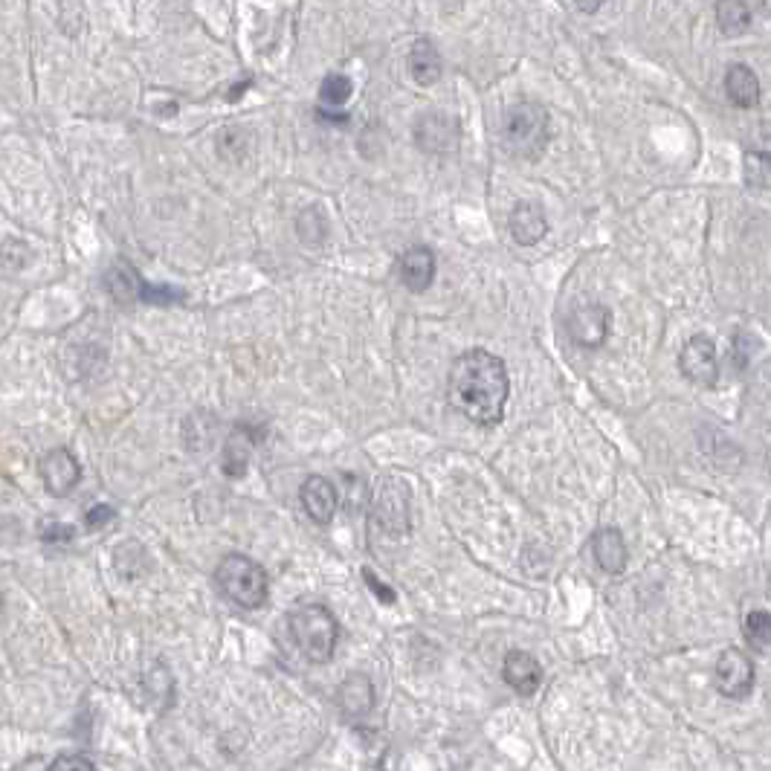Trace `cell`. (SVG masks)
I'll use <instances>...</instances> for the list:
<instances>
[{
    "label": "cell",
    "instance_id": "8fae6325",
    "mask_svg": "<svg viewBox=\"0 0 771 771\" xmlns=\"http://www.w3.org/2000/svg\"><path fill=\"white\" fill-rule=\"evenodd\" d=\"M502 676L519 696H531L543 682V667L534 656L514 650V653H508L505 664H502Z\"/></svg>",
    "mask_w": 771,
    "mask_h": 771
},
{
    "label": "cell",
    "instance_id": "603a6c76",
    "mask_svg": "<svg viewBox=\"0 0 771 771\" xmlns=\"http://www.w3.org/2000/svg\"><path fill=\"white\" fill-rule=\"evenodd\" d=\"M47 771H96V766H93L87 757L73 754V757H58L56 763H53Z\"/></svg>",
    "mask_w": 771,
    "mask_h": 771
},
{
    "label": "cell",
    "instance_id": "5bb4252c",
    "mask_svg": "<svg viewBox=\"0 0 771 771\" xmlns=\"http://www.w3.org/2000/svg\"><path fill=\"white\" fill-rule=\"evenodd\" d=\"M392 482L386 479L383 482V490H380V499H377V522L386 528V531H409V499H406V487L400 493H392L389 490Z\"/></svg>",
    "mask_w": 771,
    "mask_h": 771
},
{
    "label": "cell",
    "instance_id": "e0dca14e",
    "mask_svg": "<svg viewBox=\"0 0 771 771\" xmlns=\"http://www.w3.org/2000/svg\"><path fill=\"white\" fill-rule=\"evenodd\" d=\"M429 137L435 140V143H432V154H435V151H450V148L458 143V125L450 116H424V119L418 122V128H415V140H418V145H424Z\"/></svg>",
    "mask_w": 771,
    "mask_h": 771
},
{
    "label": "cell",
    "instance_id": "277c9868",
    "mask_svg": "<svg viewBox=\"0 0 771 771\" xmlns=\"http://www.w3.org/2000/svg\"><path fill=\"white\" fill-rule=\"evenodd\" d=\"M215 583L232 603L244 609H258L267 600V574L256 560L244 554H229L215 569Z\"/></svg>",
    "mask_w": 771,
    "mask_h": 771
},
{
    "label": "cell",
    "instance_id": "7402d4cb",
    "mask_svg": "<svg viewBox=\"0 0 771 771\" xmlns=\"http://www.w3.org/2000/svg\"><path fill=\"white\" fill-rule=\"evenodd\" d=\"M348 96H351V79L343 76V73H331V76H325V82L319 87V99L325 102V105H331V108H337V105H345L348 102Z\"/></svg>",
    "mask_w": 771,
    "mask_h": 771
},
{
    "label": "cell",
    "instance_id": "ac0fdd59",
    "mask_svg": "<svg viewBox=\"0 0 771 771\" xmlns=\"http://www.w3.org/2000/svg\"><path fill=\"white\" fill-rule=\"evenodd\" d=\"M409 73L418 85H435L441 79V56L435 50V44L421 38L415 41V47L409 50Z\"/></svg>",
    "mask_w": 771,
    "mask_h": 771
},
{
    "label": "cell",
    "instance_id": "44dd1931",
    "mask_svg": "<svg viewBox=\"0 0 771 771\" xmlns=\"http://www.w3.org/2000/svg\"><path fill=\"white\" fill-rule=\"evenodd\" d=\"M745 641L754 647V650H766L771 644V615L766 609H751L745 615Z\"/></svg>",
    "mask_w": 771,
    "mask_h": 771
},
{
    "label": "cell",
    "instance_id": "52a82bcc",
    "mask_svg": "<svg viewBox=\"0 0 771 771\" xmlns=\"http://www.w3.org/2000/svg\"><path fill=\"white\" fill-rule=\"evenodd\" d=\"M609 322H612L609 308H603V305H583V308H577L569 316L566 328H569V337L577 345L600 348V345L606 343V337H609Z\"/></svg>",
    "mask_w": 771,
    "mask_h": 771
},
{
    "label": "cell",
    "instance_id": "d6986e66",
    "mask_svg": "<svg viewBox=\"0 0 771 771\" xmlns=\"http://www.w3.org/2000/svg\"><path fill=\"white\" fill-rule=\"evenodd\" d=\"M716 24L725 35H743L751 24V12L745 6V0H719L716 3Z\"/></svg>",
    "mask_w": 771,
    "mask_h": 771
},
{
    "label": "cell",
    "instance_id": "83f0119b",
    "mask_svg": "<svg viewBox=\"0 0 771 771\" xmlns=\"http://www.w3.org/2000/svg\"><path fill=\"white\" fill-rule=\"evenodd\" d=\"M754 160H757V166H760L763 172L771 174V154H754Z\"/></svg>",
    "mask_w": 771,
    "mask_h": 771
},
{
    "label": "cell",
    "instance_id": "6da1fadb",
    "mask_svg": "<svg viewBox=\"0 0 771 771\" xmlns=\"http://www.w3.org/2000/svg\"><path fill=\"white\" fill-rule=\"evenodd\" d=\"M511 380L505 363L485 348L461 354L447 380V395L453 409L479 427H493L505 415Z\"/></svg>",
    "mask_w": 771,
    "mask_h": 771
},
{
    "label": "cell",
    "instance_id": "484cf974",
    "mask_svg": "<svg viewBox=\"0 0 771 771\" xmlns=\"http://www.w3.org/2000/svg\"><path fill=\"white\" fill-rule=\"evenodd\" d=\"M366 580H369V586H372L374 595H380V600H386V603H392V600H395V592L383 589V583H380V580H377L372 572H366Z\"/></svg>",
    "mask_w": 771,
    "mask_h": 771
},
{
    "label": "cell",
    "instance_id": "9c48e42d",
    "mask_svg": "<svg viewBox=\"0 0 771 771\" xmlns=\"http://www.w3.org/2000/svg\"><path fill=\"white\" fill-rule=\"evenodd\" d=\"M41 479H44V485H47V490L53 496H67L73 487L79 485L82 467H79V461H76L73 453L53 450V453H47V456L41 458Z\"/></svg>",
    "mask_w": 771,
    "mask_h": 771
},
{
    "label": "cell",
    "instance_id": "ba28073f",
    "mask_svg": "<svg viewBox=\"0 0 771 771\" xmlns=\"http://www.w3.org/2000/svg\"><path fill=\"white\" fill-rule=\"evenodd\" d=\"M398 279L412 293H427L435 282V253L418 244L398 258Z\"/></svg>",
    "mask_w": 771,
    "mask_h": 771
},
{
    "label": "cell",
    "instance_id": "3957f363",
    "mask_svg": "<svg viewBox=\"0 0 771 771\" xmlns=\"http://www.w3.org/2000/svg\"><path fill=\"white\" fill-rule=\"evenodd\" d=\"M499 143L519 160H537L548 145V114L543 105L537 102L511 105L499 125Z\"/></svg>",
    "mask_w": 771,
    "mask_h": 771
},
{
    "label": "cell",
    "instance_id": "2e32d148",
    "mask_svg": "<svg viewBox=\"0 0 771 771\" xmlns=\"http://www.w3.org/2000/svg\"><path fill=\"white\" fill-rule=\"evenodd\" d=\"M148 282L128 264V261H116L114 267L105 273V287L108 293H114L122 302H143V290Z\"/></svg>",
    "mask_w": 771,
    "mask_h": 771
},
{
    "label": "cell",
    "instance_id": "4316f807",
    "mask_svg": "<svg viewBox=\"0 0 771 771\" xmlns=\"http://www.w3.org/2000/svg\"><path fill=\"white\" fill-rule=\"evenodd\" d=\"M577 3V9L580 12H586V15H592V12H598L600 6L606 3V0H574Z\"/></svg>",
    "mask_w": 771,
    "mask_h": 771
},
{
    "label": "cell",
    "instance_id": "ffe728a7",
    "mask_svg": "<svg viewBox=\"0 0 771 771\" xmlns=\"http://www.w3.org/2000/svg\"><path fill=\"white\" fill-rule=\"evenodd\" d=\"M372 685L363 676H351L343 687H340V705L345 708V714H366L372 708Z\"/></svg>",
    "mask_w": 771,
    "mask_h": 771
},
{
    "label": "cell",
    "instance_id": "9a60e30c",
    "mask_svg": "<svg viewBox=\"0 0 771 771\" xmlns=\"http://www.w3.org/2000/svg\"><path fill=\"white\" fill-rule=\"evenodd\" d=\"M725 93L737 108H754L760 102V79L751 67L745 64H731L725 76Z\"/></svg>",
    "mask_w": 771,
    "mask_h": 771
},
{
    "label": "cell",
    "instance_id": "5b68a950",
    "mask_svg": "<svg viewBox=\"0 0 771 771\" xmlns=\"http://www.w3.org/2000/svg\"><path fill=\"white\" fill-rule=\"evenodd\" d=\"M754 676V661L737 647H728L716 661V687L725 699H745L754 687Z\"/></svg>",
    "mask_w": 771,
    "mask_h": 771
},
{
    "label": "cell",
    "instance_id": "8992f818",
    "mask_svg": "<svg viewBox=\"0 0 771 771\" xmlns=\"http://www.w3.org/2000/svg\"><path fill=\"white\" fill-rule=\"evenodd\" d=\"M679 369L685 374L690 383L696 386H716V377H719V363H716V345L711 337L699 334V337H690L679 354Z\"/></svg>",
    "mask_w": 771,
    "mask_h": 771
},
{
    "label": "cell",
    "instance_id": "7c38bea8",
    "mask_svg": "<svg viewBox=\"0 0 771 771\" xmlns=\"http://www.w3.org/2000/svg\"><path fill=\"white\" fill-rule=\"evenodd\" d=\"M337 502H340L337 499V487L331 485L328 479H322V476H311L302 485V508L319 525L331 522V516L337 514Z\"/></svg>",
    "mask_w": 771,
    "mask_h": 771
},
{
    "label": "cell",
    "instance_id": "d4e9b609",
    "mask_svg": "<svg viewBox=\"0 0 771 771\" xmlns=\"http://www.w3.org/2000/svg\"><path fill=\"white\" fill-rule=\"evenodd\" d=\"M111 519H114V511H111L108 505H96L93 511H87V528H90V531H96V528L108 525Z\"/></svg>",
    "mask_w": 771,
    "mask_h": 771
},
{
    "label": "cell",
    "instance_id": "cb8c5ba5",
    "mask_svg": "<svg viewBox=\"0 0 771 771\" xmlns=\"http://www.w3.org/2000/svg\"><path fill=\"white\" fill-rule=\"evenodd\" d=\"M41 537L47 543H70L73 540V528L70 525H61V522H50L41 528Z\"/></svg>",
    "mask_w": 771,
    "mask_h": 771
},
{
    "label": "cell",
    "instance_id": "30bf717a",
    "mask_svg": "<svg viewBox=\"0 0 771 771\" xmlns=\"http://www.w3.org/2000/svg\"><path fill=\"white\" fill-rule=\"evenodd\" d=\"M508 229L519 247L540 244L548 232V218H545L543 206L540 203H516L511 209V218H508Z\"/></svg>",
    "mask_w": 771,
    "mask_h": 771
},
{
    "label": "cell",
    "instance_id": "7a4b0ae2",
    "mask_svg": "<svg viewBox=\"0 0 771 771\" xmlns=\"http://www.w3.org/2000/svg\"><path fill=\"white\" fill-rule=\"evenodd\" d=\"M287 638L293 644V650L302 658L325 664L334 656L337 641H340V624L337 618L325 609V606H302L296 612L287 615L285 624Z\"/></svg>",
    "mask_w": 771,
    "mask_h": 771
},
{
    "label": "cell",
    "instance_id": "4fadbf2b",
    "mask_svg": "<svg viewBox=\"0 0 771 771\" xmlns=\"http://www.w3.org/2000/svg\"><path fill=\"white\" fill-rule=\"evenodd\" d=\"M592 551H595V560H598L603 572L621 574L627 569V543H624L618 528H600L595 540H592Z\"/></svg>",
    "mask_w": 771,
    "mask_h": 771
}]
</instances>
